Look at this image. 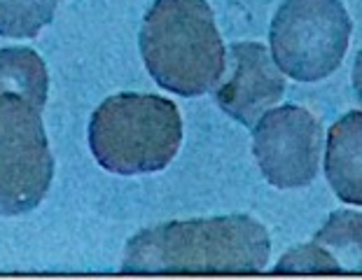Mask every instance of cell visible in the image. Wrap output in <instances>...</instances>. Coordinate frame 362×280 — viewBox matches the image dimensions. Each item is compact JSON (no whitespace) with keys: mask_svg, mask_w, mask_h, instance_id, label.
<instances>
[{"mask_svg":"<svg viewBox=\"0 0 362 280\" xmlns=\"http://www.w3.org/2000/svg\"><path fill=\"white\" fill-rule=\"evenodd\" d=\"M19 93L42 110L47 100V68L28 47L0 49V93Z\"/></svg>","mask_w":362,"mask_h":280,"instance_id":"9","label":"cell"},{"mask_svg":"<svg viewBox=\"0 0 362 280\" xmlns=\"http://www.w3.org/2000/svg\"><path fill=\"white\" fill-rule=\"evenodd\" d=\"M351 30L341 0H283L269 28L272 57L292 80H325L341 66Z\"/></svg>","mask_w":362,"mask_h":280,"instance_id":"4","label":"cell"},{"mask_svg":"<svg viewBox=\"0 0 362 280\" xmlns=\"http://www.w3.org/2000/svg\"><path fill=\"white\" fill-rule=\"evenodd\" d=\"M353 89H356L358 98L362 100V49L358 52L356 64H353Z\"/></svg>","mask_w":362,"mask_h":280,"instance_id":"13","label":"cell"},{"mask_svg":"<svg viewBox=\"0 0 362 280\" xmlns=\"http://www.w3.org/2000/svg\"><path fill=\"white\" fill-rule=\"evenodd\" d=\"M229 59L232 70L215 89V100L238 124L255 127L259 117L283 96L285 80L281 68L259 42H234Z\"/></svg>","mask_w":362,"mask_h":280,"instance_id":"7","label":"cell"},{"mask_svg":"<svg viewBox=\"0 0 362 280\" xmlns=\"http://www.w3.org/2000/svg\"><path fill=\"white\" fill-rule=\"evenodd\" d=\"M325 177L339 201L362 206V110L346 112L329 127Z\"/></svg>","mask_w":362,"mask_h":280,"instance_id":"8","label":"cell"},{"mask_svg":"<svg viewBox=\"0 0 362 280\" xmlns=\"http://www.w3.org/2000/svg\"><path fill=\"white\" fill-rule=\"evenodd\" d=\"M54 177V159L40 107L19 93H0V215L40 206Z\"/></svg>","mask_w":362,"mask_h":280,"instance_id":"5","label":"cell"},{"mask_svg":"<svg viewBox=\"0 0 362 280\" xmlns=\"http://www.w3.org/2000/svg\"><path fill=\"white\" fill-rule=\"evenodd\" d=\"M182 143V117L173 100L155 93H117L96 107L89 147L105 170L141 175L164 170Z\"/></svg>","mask_w":362,"mask_h":280,"instance_id":"3","label":"cell"},{"mask_svg":"<svg viewBox=\"0 0 362 280\" xmlns=\"http://www.w3.org/2000/svg\"><path fill=\"white\" fill-rule=\"evenodd\" d=\"M138 45L155 82L178 96H204L225 77V42L206 0H155Z\"/></svg>","mask_w":362,"mask_h":280,"instance_id":"2","label":"cell"},{"mask_svg":"<svg viewBox=\"0 0 362 280\" xmlns=\"http://www.w3.org/2000/svg\"><path fill=\"white\" fill-rule=\"evenodd\" d=\"M274 274H341V269L332 259V255L311 240L309 245H299L283 255Z\"/></svg>","mask_w":362,"mask_h":280,"instance_id":"12","label":"cell"},{"mask_svg":"<svg viewBox=\"0 0 362 280\" xmlns=\"http://www.w3.org/2000/svg\"><path fill=\"white\" fill-rule=\"evenodd\" d=\"M313 243L332 255L339 269L362 274V213L356 210H337L327 222L315 231Z\"/></svg>","mask_w":362,"mask_h":280,"instance_id":"10","label":"cell"},{"mask_svg":"<svg viewBox=\"0 0 362 280\" xmlns=\"http://www.w3.org/2000/svg\"><path fill=\"white\" fill-rule=\"evenodd\" d=\"M272 238L250 215L199 217L138 231L127 243L124 274H259Z\"/></svg>","mask_w":362,"mask_h":280,"instance_id":"1","label":"cell"},{"mask_svg":"<svg viewBox=\"0 0 362 280\" xmlns=\"http://www.w3.org/2000/svg\"><path fill=\"white\" fill-rule=\"evenodd\" d=\"M59 0H0V35L35 37L54 19Z\"/></svg>","mask_w":362,"mask_h":280,"instance_id":"11","label":"cell"},{"mask_svg":"<svg viewBox=\"0 0 362 280\" xmlns=\"http://www.w3.org/2000/svg\"><path fill=\"white\" fill-rule=\"evenodd\" d=\"M322 127L318 117L299 105L267 110L252 134V154L269 185L297 189L320 170Z\"/></svg>","mask_w":362,"mask_h":280,"instance_id":"6","label":"cell"}]
</instances>
